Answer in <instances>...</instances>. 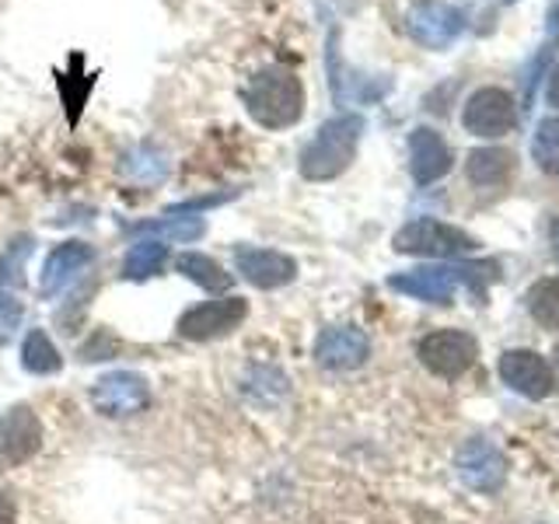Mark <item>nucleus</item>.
Wrapping results in <instances>:
<instances>
[{"label": "nucleus", "instance_id": "1", "mask_svg": "<svg viewBox=\"0 0 559 524\" xmlns=\"http://www.w3.org/2000/svg\"><path fill=\"white\" fill-rule=\"evenodd\" d=\"M245 112H249L262 130H290L305 116V87L290 70L270 67L245 84L241 92Z\"/></svg>", "mask_w": 559, "mask_h": 524}, {"label": "nucleus", "instance_id": "2", "mask_svg": "<svg viewBox=\"0 0 559 524\" xmlns=\"http://www.w3.org/2000/svg\"><path fill=\"white\" fill-rule=\"evenodd\" d=\"M364 133L360 116H336L319 127V133L311 136V144L301 151V175L308 182H329L343 175L357 157V144Z\"/></svg>", "mask_w": 559, "mask_h": 524}, {"label": "nucleus", "instance_id": "3", "mask_svg": "<svg viewBox=\"0 0 559 524\" xmlns=\"http://www.w3.org/2000/svg\"><path fill=\"white\" fill-rule=\"evenodd\" d=\"M489 270H497L493 262L483 266V270H476V266H419V270H409V273L389 276V287L395 294L416 297V301L451 305V297L459 294V287H472V294L483 297L486 287H483L479 273H489Z\"/></svg>", "mask_w": 559, "mask_h": 524}, {"label": "nucleus", "instance_id": "4", "mask_svg": "<svg viewBox=\"0 0 559 524\" xmlns=\"http://www.w3.org/2000/svg\"><path fill=\"white\" fill-rule=\"evenodd\" d=\"M249 319V301L245 297H217V301H203L197 308H189L179 314L175 322V332L189 343H214L231 336L235 329H241V322Z\"/></svg>", "mask_w": 559, "mask_h": 524}, {"label": "nucleus", "instance_id": "5", "mask_svg": "<svg viewBox=\"0 0 559 524\" xmlns=\"http://www.w3.org/2000/svg\"><path fill=\"white\" fill-rule=\"evenodd\" d=\"M395 252L402 255H430V259H454V255H465L472 249H479L476 238L465 235L462 227H451L444 221H409L402 231L395 235Z\"/></svg>", "mask_w": 559, "mask_h": 524}, {"label": "nucleus", "instance_id": "6", "mask_svg": "<svg viewBox=\"0 0 559 524\" xmlns=\"http://www.w3.org/2000/svg\"><path fill=\"white\" fill-rule=\"evenodd\" d=\"M416 357H419V364H424L430 374L454 381V378H462L472 364H476L479 343H476V336H468V332L437 329V332H430V336L419 340Z\"/></svg>", "mask_w": 559, "mask_h": 524}, {"label": "nucleus", "instance_id": "7", "mask_svg": "<svg viewBox=\"0 0 559 524\" xmlns=\"http://www.w3.org/2000/svg\"><path fill=\"white\" fill-rule=\"evenodd\" d=\"M43 441H46V427L32 406L17 402V406L0 413V468L32 462L43 451Z\"/></svg>", "mask_w": 559, "mask_h": 524}, {"label": "nucleus", "instance_id": "8", "mask_svg": "<svg viewBox=\"0 0 559 524\" xmlns=\"http://www.w3.org/2000/svg\"><path fill=\"white\" fill-rule=\"evenodd\" d=\"M92 406L105 419H127L151 406V384L136 371H112L92 384Z\"/></svg>", "mask_w": 559, "mask_h": 524}, {"label": "nucleus", "instance_id": "9", "mask_svg": "<svg viewBox=\"0 0 559 524\" xmlns=\"http://www.w3.org/2000/svg\"><path fill=\"white\" fill-rule=\"evenodd\" d=\"M462 127L472 136L497 140V136L511 133L518 127V105L511 95L500 92V87H479V92L465 102Z\"/></svg>", "mask_w": 559, "mask_h": 524}, {"label": "nucleus", "instance_id": "10", "mask_svg": "<svg viewBox=\"0 0 559 524\" xmlns=\"http://www.w3.org/2000/svg\"><path fill=\"white\" fill-rule=\"evenodd\" d=\"M371 357V340L357 325H329L314 340V364L325 371H357Z\"/></svg>", "mask_w": 559, "mask_h": 524}, {"label": "nucleus", "instance_id": "11", "mask_svg": "<svg viewBox=\"0 0 559 524\" xmlns=\"http://www.w3.org/2000/svg\"><path fill=\"white\" fill-rule=\"evenodd\" d=\"M409 32L419 46L427 49H448L465 32V14L444 0H419L409 11Z\"/></svg>", "mask_w": 559, "mask_h": 524}, {"label": "nucleus", "instance_id": "12", "mask_svg": "<svg viewBox=\"0 0 559 524\" xmlns=\"http://www.w3.org/2000/svg\"><path fill=\"white\" fill-rule=\"evenodd\" d=\"M235 270L241 273V279H249L259 290H280L297 279V262L290 255L273 249H255V245H238Z\"/></svg>", "mask_w": 559, "mask_h": 524}, {"label": "nucleus", "instance_id": "13", "mask_svg": "<svg viewBox=\"0 0 559 524\" xmlns=\"http://www.w3.org/2000/svg\"><path fill=\"white\" fill-rule=\"evenodd\" d=\"M500 378L524 398H546L556 384L549 360L535 349H507L500 357Z\"/></svg>", "mask_w": 559, "mask_h": 524}, {"label": "nucleus", "instance_id": "14", "mask_svg": "<svg viewBox=\"0 0 559 524\" xmlns=\"http://www.w3.org/2000/svg\"><path fill=\"white\" fill-rule=\"evenodd\" d=\"M95 262V249L87 241H63V245H57L49 255H46V262H43V279H39V287H43V294L46 297H52V294H60L63 287H70L74 279L92 266Z\"/></svg>", "mask_w": 559, "mask_h": 524}, {"label": "nucleus", "instance_id": "15", "mask_svg": "<svg viewBox=\"0 0 559 524\" xmlns=\"http://www.w3.org/2000/svg\"><path fill=\"white\" fill-rule=\"evenodd\" d=\"M451 147L444 144L441 133H433L427 127H419L409 133V171L419 186H430L437 179H444L451 171Z\"/></svg>", "mask_w": 559, "mask_h": 524}, {"label": "nucleus", "instance_id": "16", "mask_svg": "<svg viewBox=\"0 0 559 524\" xmlns=\"http://www.w3.org/2000/svg\"><path fill=\"white\" fill-rule=\"evenodd\" d=\"M459 476L468 489H483V493H493V489L503 483V454L476 437L468 441L459 454Z\"/></svg>", "mask_w": 559, "mask_h": 524}, {"label": "nucleus", "instance_id": "17", "mask_svg": "<svg viewBox=\"0 0 559 524\" xmlns=\"http://www.w3.org/2000/svg\"><path fill=\"white\" fill-rule=\"evenodd\" d=\"M468 179L472 186H479V189H500L511 182V175H514V157L507 154V151H497V147H483V151H472L468 154Z\"/></svg>", "mask_w": 559, "mask_h": 524}, {"label": "nucleus", "instance_id": "18", "mask_svg": "<svg viewBox=\"0 0 559 524\" xmlns=\"http://www.w3.org/2000/svg\"><path fill=\"white\" fill-rule=\"evenodd\" d=\"M168 241L162 238H144L136 241L133 249L127 252V259H122V279H133V284H144V279L157 276L165 270L168 262Z\"/></svg>", "mask_w": 559, "mask_h": 524}, {"label": "nucleus", "instance_id": "19", "mask_svg": "<svg viewBox=\"0 0 559 524\" xmlns=\"http://www.w3.org/2000/svg\"><path fill=\"white\" fill-rule=\"evenodd\" d=\"M175 266H179V273L186 279H192V284L210 290V294H224V290H231V284H235V276L227 273L217 259H210L203 252H182L179 259H175Z\"/></svg>", "mask_w": 559, "mask_h": 524}, {"label": "nucleus", "instance_id": "20", "mask_svg": "<svg viewBox=\"0 0 559 524\" xmlns=\"http://www.w3.org/2000/svg\"><path fill=\"white\" fill-rule=\"evenodd\" d=\"M22 367L28 374H39V378H49V374H60L63 371V354L57 349L46 336V329H28L25 340H22Z\"/></svg>", "mask_w": 559, "mask_h": 524}, {"label": "nucleus", "instance_id": "21", "mask_svg": "<svg viewBox=\"0 0 559 524\" xmlns=\"http://www.w3.org/2000/svg\"><path fill=\"white\" fill-rule=\"evenodd\" d=\"M133 235H154L162 241H200L206 235L203 217H157L130 227Z\"/></svg>", "mask_w": 559, "mask_h": 524}, {"label": "nucleus", "instance_id": "22", "mask_svg": "<svg viewBox=\"0 0 559 524\" xmlns=\"http://www.w3.org/2000/svg\"><path fill=\"white\" fill-rule=\"evenodd\" d=\"M287 389H290L287 374L280 371V367H270V364L252 367V374L245 378V392L255 395L259 402H276V398H284Z\"/></svg>", "mask_w": 559, "mask_h": 524}, {"label": "nucleus", "instance_id": "23", "mask_svg": "<svg viewBox=\"0 0 559 524\" xmlns=\"http://www.w3.org/2000/svg\"><path fill=\"white\" fill-rule=\"evenodd\" d=\"M528 311L538 325L559 329V279H542L528 290Z\"/></svg>", "mask_w": 559, "mask_h": 524}, {"label": "nucleus", "instance_id": "24", "mask_svg": "<svg viewBox=\"0 0 559 524\" xmlns=\"http://www.w3.org/2000/svg\"><path fill=\"white\" fill-rule=\"evenodd\" d=\"M532 157L546 175H559V119L538 122L532 140Z\"/></svg>", "mask_w": 559, "mask_h": 524}, {"label": "nucleus", "instance_id": "25", "mask_svg": "<svg viewBox=\"0 0 559 524\" xmlns=\"http://www.w3.org/2000/svg\"><path fill=\"white\" fill-rule=\"evenodd\" d=\"M127 175L130 179H140V182H162L168 175V162L157 151L140 147L136 154L127 157Z\"/></svg>", "mask_w": 559, "mask_h": 524}, {"label": "nucleus", "instance_id": "26", "mask_svg": "<svg viewBox=\"0 0 559 524\" xmlns=\"http://www.w3.org/2000/svg\"><path fill=\"white\" fill-rule=\"evenodd\" d=\"M22 319H25V305L14 294H0V346H8L14 340Z\"/></svg>", "mask_w": 559, "mask_h": 524}, {"label": "nucleus", "instance_id": "27", "mask_svg": "<svg viewBox=\"0 0 559 524\" xmlns=\"http://www.w3.org/2000/svg\"><path fill=\"white\" fill-rule=\"evenodd\" d=\"M32 252V238L14 241L11 249L0 255V284H11V279H22V266Z\"/></svg>", "mask_w": 559, "mask_h": 524}, {"label": "nucleus", "instance_id": "28", "mask_svg": "<svg viewBox=\"0 0 559 524\" xmlns=\"http://www.w3.org/2000/svg\"><path fill=\"white\" fill-rule=\"evenodd\" d=\"M116 357V343H109V332H98V336L81 349V360H112Z\"/></svg>", "mask_w": 559, "mask_h": 524}, {"label": "nucleus", "instance_id": "29", "mask_svg": "<svg viewBox=\"0 0 559 524\" xmlns=\"http://www.w3.org/2000/svg\"><path fill=\"white\" fill-rule=\"evenodd\" d=\"M0 524H17V503L4 489H0Z\"/></svg>", "mask_w": 559, "mask_h": 524}, {"label": "nucleus", "instance_id": "30", "mask_svg": "<svg viewBox=\"0 0 559 524\" xmlns=\"http://www.w3.org/2000/svg\"><path fill=\"white\" fill-rule=\"evenodd\" d=\"M546 98H549V105H556V109H559V63L552 67V74H549V87H546Z\"/></svg>", "mask_w": 559, "mask_h": 524}, {"label": "nucleus", "instance_id": "31", "mask_svg": "<svg viewBox=\"0 0 559 524\" xmlns=\"http://www.w3.org/2000/svg\"><path fill=\"white\" fill-rule=\"evenodd\" d=\"M552 252H556V259H559V224L552 227Z\"/></svg>", "mask_w": 559, "mask_h": 524}, {"label": "nucleus", "instance_id": "32", "mask_svg": "<svg viewBox=\"0 0 559 524\" xmlns=\"http://www.w3.org/2000/svg\"><path fill=\"white\" fill-rule=\"evenodd\" d=\"M552 22H559V0H556V8H552Z\"/></svg>", "mask_w": 559, "mask_h": 524}, {"label": "nucleus", "instance_id": "33", "mask_svg": "<svg viewBox=\"0 0 559 524\" xmlns=\"http://www.w3.org/2000/svg\"><path fill=\"white\" fill-rule=\"evenodd\" d=\"M503 4H514V0H503Z\"/></svg>", "mask_w": 559, "mask_h": 524}, {"label": "nucleus", "instance_id": "34", "mask_svg": "<svg viewBox=\"0 0 559 524\" xmlns=\"http://www.w3.org/2000/svg\"><path fill=\"white\" fill-rule=\"evenodd\" d=\"M556 357H559V349H556Z\"/></svg>", "mask_w": 559, "mask_h": 524}]
</instances>
